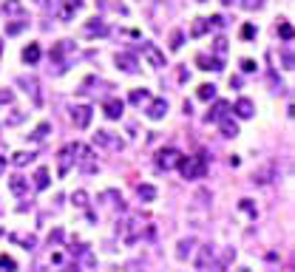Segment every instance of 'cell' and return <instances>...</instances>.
<instances>
[{"label":"cell","mask_w":295,"mask_h":272,"mask_svg":"<svg viewBox=\"0 0 295 272\" xmlns=\"http://www.w3.org/2000/svg\"><path fill=\"white\" fill-rule=\"evenodd\" d=\"M49 131H51V125H49V122H43V125H37V131L31 133V139H37V142L46 139V136H49Z\"/></svg>","instance_id":"cell-38"},{"label":"cell","mask_w":295,"mask_h":272,"mask_svg":"<svg viewBox=\"0 0 295 272\" xmlns=\"http://www.w3.org/2000/svg\"><path fill=\"white\" fill-rule=\"evenodd\" d=\"M49 241H51V244H60V241H62V230H60V227H54V230H51Z\"/></svg>","instance_id":"cell-45"},{"label":"cell","mask_w":295,"mask_h":272,"mask_svg":"<svg viewBox=\"0 0 295 272\" xmlns=\"http://www.w3.org/2000/svg\"><path fill=\"white\" fill-rule=\"evenodd\" d=\"M117 68H122V71H128V74L139 71V66H136V60L131 54H117Z\"/></svg>","instance_id":"cell-21"},{"label":"cell","mask_w":295,"mask_h":272,"mask_svg":"<svg viewBox=\"0 0 295 272\" xmlns=\"http://www.w3.org/2000/svg\"><path fill=\"white\" fill-rule=\"evenodd\" d=\"M207 20H210V29H213V26H219V29H221V26H227V20L221 17V14H216V17H207Z\"/></svg>","instance_id":"cell-46"},{"label":"cell","mask_w":295,"mask_h":272,"mask_svg":"<svg viewBox=\"0 0 295 272\" xmlns=\"http://www.w3.org/2000/svg\"><path fill=\"white\" fill-rule=\"evenodd\" d=\"M241 34H244L247 40H252V37H256V29H252V26H244V29H241Z\"/></svg>","instance_id":"cell-48"},{"label":"cell","mask_w":295,"mask_h":272,"mask_svg":"<svg viewBox=\"0 0 295 272\" xmlns=\"http://www.w3.org/2000/svg\"><path fill=\"white\" fill-rule=\"evenodd\" d=\"M128 99L134 105H142V102H148V99H151V94H148V88H136V91H131Z\"/></svg>","instance_id":"cell-33"},{"label":"cell","mask_w":295,"mask_h":272,"mask_svg":"<svg viewBox=\"0 0 295 272\" xmlns=\"http://www.w3.org/2000/svg\"><path fill=\"white\" fill-rule=\"evenodd\" d=\"M142 227H145V224L139 221V218H131V221H125V224H119V233H122V238L128 244H134L136 238L142 236Z\"/></svg>","instance_id":"cell-7"},{"label":"cell","mask_w":295,"mask_h":272,"mask_svg":"<svg viewBox=\"0 0 295 272\" xmlns=\"http://www.w3.org/2000/svg\"><path fill=\"white\" fill-rule=\"evenodd\" d=\"M17 85H23L26 94H31V97H34V102H40V85H37L34 77H17Z\"/></svg>","instance_id":"cell-18"},{"label":"cell","mask_w":295,"mask_h":272,"mask_svg":"<svg viewBox=\"0 0 295 272\" xmlns=\"http://www.w3.org/2000/svg\"><path fill=\"white\" fill-rule=\"evenodd\" d=\"M219 131L224 139H233V136H239V125H236L233 116H221L219 119Z\"/></svg>","instance_id":"cell-16"},{"label":"cell","mask_w":295,"mask_h":272,"mask_svg":"<svg viewBox=\"0 0 295 272\" xmlns=\"http://www.w3.org/2000/svg\"><path fill=\"white\" fill-rule=\"evenodd\" d=\"M23 62L26 66H37V62H40V57H43V51H40V46H37V43H31V46H26L23 49Z\"/></svg>","instance_id":"cell-17"},{"label":"cell","mask_w":295,"mask_h":272,"mask_svg":"<svg viewBox=\"0 0 295 272\" xmlns=\"http://www.w3.org/2000/svg\"><path fill=\"white\" fill-rule=\"evenodd\" d=\"M26 26H29V23H26L23 14H20V20H17V23H9V26H6V31H9V34H20V31H23Z\"/></svg>","instance_id":"cell-40"},{"label":"cell","mask_w":295,"mask_h":272,"mask_svg":"<svg viewBox=\"0 0 295 272\" xmlns=\"http://www.w3.org/2000/svg\"><path fill=\"white\" fill-rule=\"evenodd\" d=\"M241 210H247V213H256V210H252V204H250V199H244V201H241Z\"/></svg>","instance_id":"cell-49"},{"label":"cell","mask_w":295,"mask_h":272,"mask_svg":"<svg viewBox=\"0 0 295 272\" xmlns=\"http://www.w3.org/2000/svg\"><path fill=\"white\" fill-rule=\"evenodd\" d=\"M278 34H281L284 43H289V40H292V23H289V20H281V26H278Z\"/></svg>","instance_id":"cell-35"},{"label":"cell","mask_w":295,"mask_h":272,"mask_svg":"<svg viewBox=\"0 0 295 272\" xmlns=\"http://www.w3.org/2000/svg\"><path fill=\"white\" fill-rule=\"evenodd\" d=\"M77 145H80V142H71V145H66L60 151V159H57V162H60V176H66L68 170H71V164L77 162Z\"/></svg>","instance_id":"cell-5"},{"label":"cell","mask_w":295,"mask_h":272,"mask_svg":"<svg viewBox=\"0 0 295 272\" xmlns=\"http://www.w3.org/2000/svg\"><path fill=\"white\" fill-rule=\"evenodd\" d=\"M256 62H252V60H241V71H244V74H252V71H256Z\"/></svg>","instance_id":"cell-44"},{"label":"cell","mask_w":295,"mask_h":272,"mask_svg":"<svg viewBox=\"0 0 295 272\" xmlns=\"http://www.w3.org/2000/svg\"><path fill=\"white\" fill-rule=\"evenodd\" d=\"M23 119H26V114H23V111H17V114L9 116V125H17V122H23Z\"/></svg>","instance_id":"cell-47"},{"label":"cell","mask_w":295,"mask_h":272,"mask_svg":"<svg viewBox=\"0 0 295 272\" xmlns=\"http://www.w3.org/2000/svg\"><path fill=\"white\" fill-rule=\"evenodd\" d=\"M199 99H204V102H210V99L216 97V85H210V82H204V85H199Z\"/></svg>","instance_id":"cell-32"},{"label":"cell","mask_w":295,"mask_h":272,"mask_svg":"<svg viewBox=\"0 0 295 272\" xmlns=\"http://www.w3.org/2000/svg\"><path fill=\"white\" fill-rule=\"evenodd\" d=\"M281 62H284V71H292V68H295V60H292V51H289V46H284Z\"/></svg>","instance_id":"cell-36"},{"label":"cell","mask_w":295,"mask_h":272,"mask_svg":"<svg viewBox=\"0 0 295 272\" xmlns=\"http://www.w3.org/2000/svg\"><path fill=\"white\" fill-rule=\"evenodd\" d=\"M182 46H184V31L173 29V31H171V49H173V51H179Z\"/></svg>","instance_id":"cell-34"},{"label":"cell","mask_w":295,"mask_h":272,"mask_svg":"<svg viewBox=\"0 0 295 272\" xmlns=\"http://www.w3.org/2000/svg\"><path fill=\"white\" fill-rule=\"evenodd\" d=\"M176 168L182 170L184 179H202L207 173V156L204 153H199V156H182Z\"/></svg>","instance_id":"cell-1"},{"label":"cell","mask_w":295,"mask_h":272,"mask_svg":"<svg viewBox=\"0 0 295 272\" xmlns=\"http://www.w3.org/2000/svg\"><path fill=\"white\" fill-rule=\"evenodd\" d=\"M34 3H37L40 9H49V6H51V0H34Z\"/></svg>","instance_id":"cell-50"},{"label":"cell","mask_w":295,"mask_h":272,"mask_svg":"<svg viewBox=\"0 0 295 272\" xmlns=\"http://www.w3.org/2000/svg\"><path fill=\"white\" fill-rule=\"evenodd\" d=\"M0 54H3V43H0Z\"/></svg>","instance_id":"cell-52"},{"label":"cell","mask_w":295,"mask_h":272,"mask_svg":"<svg viewBox=\"0 0 295 272\" xmlns=\"http://www.w3.org/2000/svg\"><path fill=\"white\" fill-rule=\"evenodd\" d=\"M0 269H17V261L12 258V255H0Z\"/></svg>","instance_id":"cell-39"},{"label":"cell","mask_w":295,"mask_h":272,"mask_svg":"<svg viewBox=\"0 0 295 272\" xmlns=\"http://www.w3.org/2000/svg\"><path fill=\"white\" fill-rule=\"evenodd\" d=\"M261 6H264V0H241V9H247V12H256Z\"/></svg>","instance_id":"cell-42"},{"label":"cell","mask_w":295,"mask_h":272,"mask_svg":"<svg viewBox=\"0 0 295 272\" xmlns=\"http://www.w3.org/2000/svg\"><path fill=\"white\" fill-rule=\"evenodd\" d=\"M12 102H14V94L9 88H3L0 91V105H12Z\"/></svg>","instance_id":"cell-43"},{"label":"cell","mask_w":295,"mask_h":272,"mask_svg":"<svg viewBox=\"0 0 295 272\" xmlns=\"http://www.w3.org/2000/svg\"><path fill=\"white\" fill-rule=\"evenodd\" d=\"M82 31H86L88 37H99V34H108V26H105L102 20H88Z\"/></svg>","instance_id":"cell-22"},{"label":"cell","mask_w":295,"mask_h":272,"mask_svg":"<svg viewBox=\"0 0 295 272\" xmlns=\"http://www.w3.org/2000/svg\"><path fill=\"white\" fill-rule=\"evenodd\" d=\"M193 249H196V238H193V236L182 238V241L176 244V258H179V261H187Z\"/></svg>","instance_id":"cell-15"},{"label":"cell","mask_w":295,"mask_h":272,"mask_svg":"<svg viewBox=\"0 0 295 272\" xmlns=\"http://www.w3.org/2000/svg\"><path fill=\"white\" fill-rule=\"evenodd\" d=\"M210 31V20L207 17H196L191 26V37H204Z\"/></svg>","instance_id":"cell-24"},{"label":"cell","mask_w":295,"mask_h":272,"mask_svg":"<svg viewBox=\"0 0 295 272\" xmlns=\"http://www.w3.org/2000/svg\"><path fill=\"white\" fill-rule=\"evenodd\" d=\"M142 54H145V60L151 62L154 68H165V66H167V57L162 54L159 49H156L154 43H142Z\"/></svg>","instance_id":"cell-4"},{"label":"cell","mask_w":295,"mask_h":272,"mask_svg":"<svg viewBox=\"0 0 295 272\" xmlns=\"http://www.w3.org/2000/svg\"><path fill=\"white\" fill-rule=\"evenodd\" d=\"M136 196H139L142 201H154L156 199V187L154 184H139V187H136Z\"/></svg>","instance_id":"cell-29"},{"label":"cell","mask_w":295,"mask_h":272,"mask_svg":"<svg viewBox=\"0 0 295 272\" xmlns=\"http://www.w3.org/2000/svg\"><path fill=\"white\" fill-rule=\"evenodd\" d=\"M276 176H278V168L270 162V164H264V168H258V170H256L252 181H256V184H270V181H276Z\"/></svg>","instance_id":"cell-12"},{"label":"cell","mask_w":295,"mask_h":272,"mask_svg":"<svg viewBox=\"0 0 295 272\" xmlns=\"http://www.w3.org/2000/svg\"><path fill=\"white\" fill-rule=\"evenodd\" d=\"M82 9V0H60V3H57V9H54V14L60 20H71L74 14L80 12Z\"/></svg>","instance_id":"cell-6"},{"label":"cell","mask_w":295,"mask_h":272,"mask_svg":"<svg viewBox=\"0 0 295 272\" xmlns=\"http://www.w3.org/2000/svg\"><path fill=\"white\" fill-rule=\"evenodd\" d=\"M196 247H199V244H196ZM193 264H196V269H210V266L216 264V247H213V244H202Z\"/></svg>","instance_id":"cell-3"},{"label":"cell","mask_w":295,"mask_h":272,"mask_svg":"<svg viewBox=\"0 0 295 272\" xmlns=\"http://www.w3.org/2000/svg\"><path fill=\"white\" fill-rule=\"evenodd\" d=\"M77 162H80V168L86 170V173H94L97 170V162H94V153H91V148H86V145H77Z\"/></svg>","instance_id":"cell-9"},{"label":"cell","mask_w":295,"mask_h":272,"mask_svg":"<svg viewBox=\"0 0 295 272\" xmlns=\"http://www.w3.org/2000/svg\"><path fill=\"white\" fill-rule=\"evenodd\" d=\"M3 12H6L9 17H20V14H23V3H20V0H6V3H3Z\"/></svg>","instance_id":"cell-28"},{"label":"cell","mask_w":295,"mask_h":272,"mask_svg":"<svg viewBox=\"0 0 295 272\" xmlns=\"http://www.w3.org/2000/svg\"><path fill=\"white\" fill-rule=\"evenodd\" d=\"M9 238H12V241H14V244H23V247H26V249H34V247H37V241H34V236H31V238H26V236H17V233H14V236H9Z\"/></svg>","instance_id":"cell-37"},{"label":"cell","mask_w":295,"mask_h":272,"mask_svg":"<svg viewBox=\"0 0 295 272\" xmlns=\"http://www.w3.org/2000/svg\"><path fill=\"white\" fill-rule=\"evenodd\" d=\"M179 159H182V153H179L176 148H162V151L156 153V168L159 170H173L179 164Z\"/></svg>","instance_id":"cell-2"},{"label":"cell","mask_w":295,"mask_h":272,"mask_svg":"<svg viewBox=\"0 0 295 272\" xmlns=\"http://www.w3.org/2000/svg\"><path fill=\"white\" fill-rule=\"evenodd\" d=\"M91 116H94V111L88 108V105H77V108H71V119H74V125H77V128H88V125H91Z\"/></svg>","instance_id":"cell-8"},{"label":"cell","mask_w":295,"mask_h":272,"mask_svg":"<svg viewBox=\"0 0 295 272\" xmlns=\"http://www.w3.org/2000/svg\"><path fill=\"white\" fill-rule=\"evenodd\" d=\"M29 162H34V153H29V151H17V153L12 156V164H14V168H26Z\"/></svg>","instance_id":"cell-27"},{"label":"cell","mask_w":295,"mask_h":272,"mask_svg":"<svg viewBox=\"0 0 295 272\" xmlns=\"http://www.w3.org/2000/svg\"><path fill=\"white\" fill-rule=\"evenodd\" d=\"M167 114V99H154V102L148 105V116L151 119H162Z\"/></svg>","instance_id":"cell-19"},{"label":"cell","mask_w":295,"mask_h":272,"mask_svg":"<svg viewBox=\"0 0 295 272\" xmlns=\"http://www.w3.org/2000/svg\"><path fill=\"white\" fill-rule=\"evenodd\" d=\"M252 114H256V105H252L250 99H239V102H236V116H241V119H250Z\"/></svg>","instance_id":"cell-23"},{"label":"cell","mask_w":295,"mask_h":272,"mask_svg":"<svg viewBox=\"0 0 295 272\" xmlns=\"http://www.w3.org/2000/svg\"><path fill=\"white\" fill-rule=\"evenodd\" d=\"M105 116L108 119H119L122 116V99H108L105 102Z\"/></svg>","instance_id":"cell-25"},{"label":"cell","mask_w":295,"mask_h":272,"mask_svg":"<svg viewBox=\"0 0 295 272\" xmlns=\"http://www.w3.org/2000/svg\"><path fill=\"white\" fill-rule=\"evenodd\" d=\"M99 201H102L105 207H114V210H125V201H122L119 190H105V193L99 196Z\"/></svg>","instance_id":"cell-13"},{"label":"cell","mask_w":295,"mask_h":272,"mask_svg":"<svg viewBox=\"0 0 295 272\" xmlns=\"http://www.w3.org/2000/svg\"><path fill=\"white\" fill-rule=\"evenodd\" d=\"M202 3H204V0H202Z\"/></svg>","instance_id":"cell-53"},{"label":"cell","mask_w":295,"mask_h":272,"mask_svg":"<svg viewBox=\"0 0 295 272\" xmlns=\"http://www.w3.org/2000/svg\"><path fill=\"white\" fill-rule=\"evenodd\" d=\"M74 51V43L71 40H60L54 46V49H51V62H57V66H62V60H66L68 54H71Z\"/></svg>","instance_id":"cell-11"},{"label":"cell","mask_w":295,"mask_h":272,"mask_svg":"<svg viewBox=\"0 0 295 272\" xmlns=\"http://www.w3.org/2000/svg\"><path fill=\"white\" fill-rule=\"evenodd\" d=\"M94 145H99V148H114V151H119V148H122V142H119L111 131H97V133H94Z\"/></svg>","instance_id":"cell-10"},{"label":"cell","mask_w":295,"mask_h":272,"mask_svg":"<svg viewBox=\"0 0 295 272\" xmlns=\"http://www.w3.org/2000/svg\"><path fill=\"white\" fill-rule=\"evenodd\" d=\"M221 62H224V60H219V57H210V54H199V57H196V66L202 68V71H221V68H224Z\"/></svg>","instance_id":"cell-14"},{"label":"cell","mask_w":295,"mask_h":272,"mask_svg":"<svg viewBox=\"0 0 295 272\" xmlns=\"http://www.w3.org/2000/svg\"><path fill=\"white\" fill-rule=\"evenodd\" d=\"M49 170H46V168H40V170H37V173H34V187L37 190H46V187H49Z\"/></svg>","instance_id":"cell-31"},{"label":"cell","mask_w":295,"mask_h":272,"mask_svg":"<svg viewBox=\"0 0 295 272\" xmlns=\"http://www.w3.org/2000/svg\"><path fill=\"white\" fill-rule=\"evenodd\" d=\"M71 204L80 207V210H88V193H86V190H74V193H71Z\"/></svg>","instance_id":"cell-30"},{"label":"cell","mask_w":295,"mask_h":272,"mask_svg":"<svg viewBox=\"0 0 295 272\" xmlns=\"http://www.w3.org/2000/svg\"><path fill=\"white\" fill-rule=\"evenodd\" d=\"M227 111H230V105H227V102H221V99H219V102H216V108H210L207 119H210V122H219L221 116H227Z\"/></svg>","instance_id":"cell-26"},{"label":"cell","mask_w":295,"mask_h":272,"mask_svg":"<svg viewBox=\"0 0 295 272\" xmlns=\"http://www.w3.org/2000/svg\"><path fill=\"white\" fill-rule=\"evenodd\" d=\"M224 54H227V40H224V37H219V40H216V57H219V60H224Z\"/></svg>","instance_id":"cell-41"},{"label":"cell","mask_w":295,"mask_h":272,"mask_svg":"<svg viewBox=\"0 0 295 272\" xmlns=\"http://www.w3.org/2000/svg\"><path fill=\"white\" fill-rule=\"evenodd\" d=\"M221 3H224V6H233V3H236V0H221Z\"/></svg>","instance_id":"cell-51"},{"label":"cell","mask_w":295,"mask_h":272,"mask_svg":"<svg viewBox=\"0 0 295 272\" xmlns=\"http://www.w3.org/2000/svg\"><path fill=\"white\" fill-rule=\"evenodd\" d=\"M9 190H12L14 196H26L29 193V181H26L23 176H12V179H9Z\"/></svg>","instance_id":"cell-20"}]
</instances>
